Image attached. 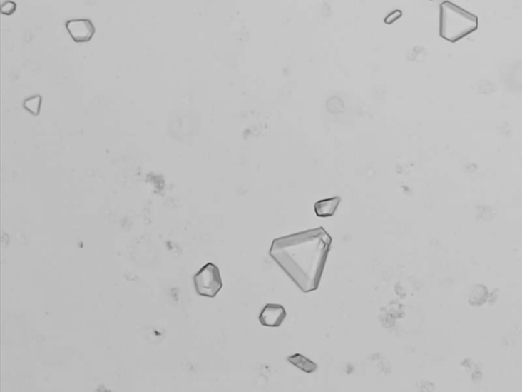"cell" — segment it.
I'll list each match as a JSON object with an SVG mask.
<instances>
[{"label": "cell", "instance_id": "6da1fadb", "mask_svg": "<svg viewBox=\"0 0 522 392\" xmlns=\"http://www.w3.org/2000/svg\"><path fill=\"white\" fill-rule=\"evenodd\" d=\"M333 238L322 227L277 237L270 256L303 293L319 289Z\"/></svg>", "mask_w": 522, "mask_h": 392}, {"label": "cell", "instance_id": "7a4b0ae2", "mask_svg": "<svg viewBox=\"0 0 522 392\" xmlns=\"http://www.w3.org/2000/svg\"><path fill=\"white\" fill-rule=\"evenodd\" d=\"M478 28V16L471 11L460 8L449 0L441 4L440 36L444 39L454 44L471 34Z\"/></svg>", "mask_w": 522, "mask_h": 392}, {"label": "cell", "instance_id": "3957f363", "mask_svg": "<svg viewBox=\"0 0 522 392\" xmlns=\"http://www.w3.org/2000/svg\"><path fill=\"white\" fill-rule=\"evenodd\" d=\"M193 282L198 296L210 298H215L224 286L220 269L213 263L203 266L198 273L194 275Z\"/></svg>", "mask_w": 522, "mask_h": 392}, {"label": "cell", "instance_id": "277c9868", "mask_svg": "<svg viewBox=\"0 0 522 392\" xmlns=\"http://www.w3.org/2000/svg\"><path fill=\"white\" fill-rule=\"evenodd\" d=\"M66 28L73 41L78 42V44L90 41L95 34V26L92 21L87 20V19L68 20L66 23Z\"/></svg>", "mask_w": 522, "mask_h": 392}, {"label": "cell", "instance_id": "5b68a950", "mask_svg": "<svg viewBox=\"0 0 522 392\" xmlns=\"http://www.w3.org/2000/svg\"><path fill=\"white\" fill-rule=\"evenodd\" d=\"M286 317L287 312L283 306L267 303L261 311L258 320L262 326L277 328L283 324Z\"/></svg>", "mask_w": 522, "mask_h": 392}, {"label": "cell", "instance_id": "8992f818", "mask_svg": "<svg viewBox=\"0 0 522 392\" xmlns=\"http://www.w3.org/2000/svg\"><path fill=\"white\" fill-rule=\"evenodd\" d=\"M341 203V197L322 199L314 203V213L319 218L333 217Z\"/></svg>", "mask_w": 522, "mask_h": 392}, {"label": "cell", "instance_id": "52a82bcc", "mask_svg": "<svg viewBox=\"0 0 522 392\" xmlns=\"http://www.w3.org/2000/svg\"><path fill=\"white\" fill-rule=\"evenodd\" d=\"M287 360L292 365L295 366L296 368L303 371V372L308 373V374H312V373H314L317 370V363L312 362V360L306 358V356L300 355V353H295V355L288 356Z\"/></svg>", "mask_w": 522, "mask_h": 392}, {"label": "cell", "instance_id": "ba28073f", "mask_svg": "<svg viewBox=\"0 0 522 392\" xmlns=\"http://www.w3.org/2000/svg\"><path fill=\"white\" fill-rule=\"evenodd\" d=\"M42 97L39 95L36 96L30 97V99H26L24 102V106L33 115L37 116L40 111V106H41Z\"/></svg>", "mask_w": 522, "mask_h": 392}, {"label": "cell", "instance_id": "9c48e42d", "mask_svg": "<svg viewBox=\"0 0 522 392\" xmlns=\"http://www.w3.org/2000/svg\"><path fill=\"white\" fill-rule=\"evenodd\" d=\"M16 9V4L15 2L11 1V0H8V1L4 2L1 6V13L6 16L13 15V14L15 13Z\"/></svg>", "mask_w": 522, "mask_h": 392}, {"label": "cell", "instance_id": "30bf717a", "mask_svg": "<svg viewBox=\"0 0 522 392\" xmlns=\"http://www.w3.org/2000/svg\"><path fill=\"white\" fill-rule=\"evenodd\" d=\"M401 16H402V11H394L393 13H391L390 15L384 19V23L388 24V25H391V24L395 23L398 19L401 18Z\"/></svg>", "mask_w": 522, "mask_h": 392}]
</instances>
